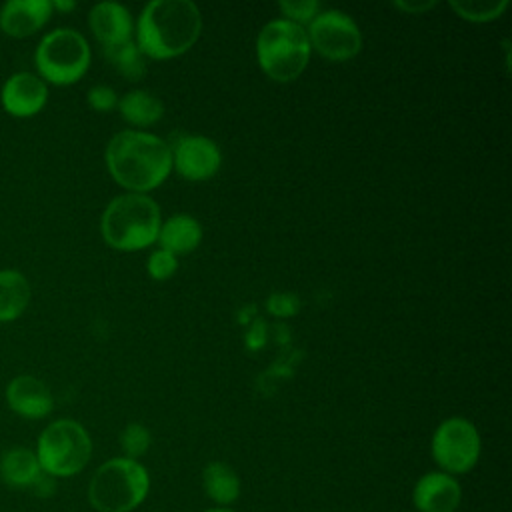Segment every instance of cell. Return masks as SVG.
<instances>
[{"mask_svg":"<svg viewBox=\"0 0 512 512\" xmlns=\"http://www.w3.org/2000/svg\"><path fill=\"white\" fill-rule=\"evenodd\" d=\"M34 452L42 472L52 478H70L88 464L92 440L80 422L60 418L40 432Z\"/></svg>","mask_w":512,"mask_h":512,"instance_id":"obj_6","label":"cell"},{"mask_svg":"<svg viewBox=\"0 0 512 512\" xmlns=\"http://www.w3.org/2000/svg\"><path fill=\"white\" fill-rule=\"evenodd\" d=\"M508 4V0H450L452 10L470 22L494 20L508 8Z\"/></svg>","mask_w":512,"mask_h":512,"instance_id":"obj_22","label":"cell"},{"mask_svg":"<svg viewBox=\"0 0 512 512\" xmlns=\"http://www.w3.org/2000/svg\"><path fill=\"white\" fill-rule=\"evenodd\" d=\"M30 302V282L16 268L0 270V322H12L24 314Z\"/></svg>","mask_w":512,"mask_h":512,"instance_id":"obj_19","label":"cell"},{"mask_svg":"<svg viewBox=\"0 0 512 512\" xmlns=\"http://www.w3.org/2000/svg\"><path fill=\"white\" fill-rule=\"evenodd\" d=\"M430 448L440 472L450 476L466 474L480 458V434L466 418L452 416L438 424L432 434Z\"/></svg>","mask_w":512,"mask_h":512,"instance_id":"obj_8","label":"cell"},{"mask_svg":"<svg viewBox=\"0 0 512 512\" xmlns=\"http://www.w3.org/2000/svg\"><path fill=\"white\" fill-rule=\"evenodd\" d=\"M76 6V2H72V0H54L52 2V8H56V10H72Z\"/></svg>","mask_w":512,"mask_h":512,"instance_id":"obj_29","label":"cell"},{"mask_svg":"<svg viewBox=\"0 0 512 512\" xmlns=\"http://www.w3.org/2000/svg\"><path fill=\"white\" fill-rule=\"evenodd\" d=\"M150 476L138 462L124 456L98 466L88 484V502L98 512H132L148 496Z\"/></svg>","mask_w":512,"mask_h":512,"instance_id":"obj_4","label":"cell"},{"mask_svg":"<svg viewBox=\"0 0 512 512\" xmlns=\"http://www.w3.org/2000/svg\"><path fill=\"white\" fill-rule=\"evenodd\" d=\"M268 310L276 316H290L298 310V298L292 294H274L268 300Z\"/></svg>","mask_w":512,"mask_h":512,"instance_id":"obj_27","label":"cell"},{"mask_svg":"<svg viewBox=\"0 0 512 512\" xmlns=\"http://www.w3.org/2000/svg\"><path fill=\"white\" fill-rule=\"evenodd\" d=\"M8 408L28 420H40L48 416L54 408V398L50 388L36 376H16L6 386Z\"/></svg>","mask_w":512,"mask_h":512,"instance_id":"obj_13","label":"cell"},{"mask_svg":"<svg viewBox=\"0 0 512 512\" xmlns=\"http://www.w3.org/2000/svg\"><path fill=\"white\" fill-rule=\"evenodd\" d=\"M88 98V104L98 110V112H108L112 110L116 104H118V98H116V92L110 88V86H104V84H96L88 90L86 94Z\"/></svg>","mask_w":512,"mask_h":512,"instance_id":"obj_26","label":"cell"},{"mask_svg":"<svg viewBox=\"0 0 512 512\" xmlns=\"http://www.w3.org/2000/svg\"><path fill=\"white\" fill-rule=\"evenodd\" d=\"M218 144L206 136H182L172 150V164L186 180H208L220 168Z\"/></svg>","mask_w":512,"mask_h":512,"instance_id":"obj_10","label":"cell"},{"mask_svg":"<svg viewBox=\"0 0 512 512\" xmlns=\"http://www.w3.org/2000/svg\"><path fill=\"white\" fill-rule=\"evenodd\" d=\"M104 56L108 58L110 64L116 66V70L122 76L130 78V80H138L146 72V64L142 58L144 54L140 52L138 44L132 38L126 42H120V44L104 46Z\"/></svg>","mask_w":512,"mask_h":512,"instance_id":"obj_21","label":"cell"},{"mask_svg":"<svg viewBox=\"0 0 512 512\" xmlns=\"http://www.w3.org/2000/svg\"><path fill=\"white\" fill-rule=\"evenodd\" d=\"M88 24L102 46L120 44L132 38V16L120 2L104 0L94 4L88 14Z\"/></svg>","mask_w":512,"mask_h":512,"instance_id":"obj_15","label":"cell"},{"mask_svg":"<svg viewBox=\"0 0 512 512\" xmlns=\"http://www.w3.org/2000/svg\"><path fill=\"white\" fill-rule=\"evenodd\" d=\"M278 6L282 10V14L286 16V20L296 22L300 26L304 22L310 24V20L318 14V8H320V4L316 0H282Z\"/></svg>","mask_w":512,"mask_h":512,"instance_id":"obj_24","label":"cell"},{"mask_svg":"<svg viewBox=\"0 0 512 512\" xmlns=\"http://www.w3.org/2000/svg\"><path fill=\"white\" fill-rule=\"evenodd\" d=\"M48 100L46 82L34 72H16L8 76L0 90L2 108L16 118H30L38 114Z\"/></svg>","mask_w":512,"mask_h":512,"instance_id":"obj_11","label":"cell"},{"mask_svg":"<svg viewBox=\"0 0 512 512\" xmlns=\"http://www.w3.org/2000/svg\"><path fill=\"white\" fill-rule=\"evenodd\" d=\"M104 158L112 178L140 194L156 188L172 170L170 144L142 130H122L112 136Z\"/></svg>","mask_w":512,"mask_h":512,"instance_id":"obj_1","label":"cell"},{"mask_svg":"<svg viewBox=\"0 0 512 512\" xmlns=\"http://www.w3.org/2000/svg\"><path fill=\"white\" fill-rule=\"evenodd\" d=\"M204 512H234V510H230V508H208V510H204Z\"/></svg>","mask_w":512,"mask_h":512,"instance_id":"obj_30","label":"cell"},{"mask_svg":"<svg viewBox=\"0 0 512 512\" xmlns=\"http://www.w3.org/2000/svg\"><path fill=\"white\" fill-rule=\"evenodd\" d=\"M160 208L156 200L140 192L116 196L102 214L100 230L112 248L140 250L158 240Z\"/></svg>","mask_w":512,"mask_h":512,"instance_id":"obj_3","label":"cell"},{"mask_svg":"<svg viewBox=\"0 0 512 512\" xmlns=\"http://www.w3.org/2000/svg\"><path fill=\"white\" fill-rule=\"evenodd\" d=\"M202 16L190 0H152L136 24V44L150 58H172L186 52L200 36Z\"/></svg>","mask_w":512,"mask_h":512,"instance_id":"obj_2","label":"cell"},{"mask_svg":"<svg viewBox=\"0 0 512 512\" xmlns=\"http://www.w3.org/2000/svg\"><path fill=\"white\" fill-rule=\"evenodd\" d=\"M396 8L404 10V12H410V14H418V12H426L428 8L436 6V0H396L394 2Z\"/></svg>","mask_w":512,"mask_h":512,"instance_id":"obj_28","label":"cell"},{"mask_svg":"<svg viewBox=\"0 0 512 512\" xmlns=\"http://www.w3.org/2000/svg\"><path fill=\"white\" fill-rule=\"evenodd\" d=\"M310 46L330 60H348L358 54L362 34L358 24L342 10L318 12L308 24Z\"/></svg>","mask_w":512,"mask_h":512,"instance_id":"obj_9","label":"cell"},{"mask_svg":"<svg viewBox=\"0 0 512 512\" xmlns=\"http://www.w3.org/2000/svg\"><path fill=\"white\" fill-rule=\"evenodd\" d=\"M42 476L36 452L24 446H12L0 454V480L12 490H30Z\"/></svg>","mask_w":512,"mask_h":512,"instance_id":"obj_16","label":"cell"},{"mask_svg":"<svg viewBox=\"0 0 512 512\" xmlns=\"http://www.w3.org/2000/svg\"><path fill=\"white\" fill-rule=\"evenodd\" d=\"M52 10V0H8L0 8V28L12 38L30 36L50 20Z\"/></svg>","mask_w":512,"mask_h":512,"instance_id":"obj_14","label":"cell"},{"mask_svg":"<svg viewBox=\"0 0 512 512\" xmlns=\"http://www.w3.org/2000/svg\"><path fill=\"white\" fill-rule=\"evenodd\" d=\"M178 268V260H176V254L164 250V248H158L150 254L148 258V272L152 278L156 280H166L170 278Z\"/></svg>","mask_w":512,"mask_h":512,"instance_id":"obj_25","label":"cell"},{"mask_svg":"<svg viewBox=\"0 0 512 512\" xmlns=\"http://www.w3.org/2000/svg\"><path fill=\"white\" fill-rule=\"evenodd\" d=\"M38 76L52 84H72L90 66V46L74 28H54L42 36L34 52Z\"/></svg>","mask_w":512,"mask_h":512,"instance_id":"obj_7","label":"cell"},{"mask_svg":"<svg viewBox=\"0 0 512 512\" xmlns=\"http://www.w3.org/2000/svg\"><path fill=\"white\" fill-rule=\"evenodd\" d=\"M160 246L172 254L194 250L202 240V226L190 214L170 216L158 232Z\"/></svg>","mask_w":512,"mask_h":512,"instance_id":"obj_18","label":"cell"},{"mask_svg":"<svg viewBox=\"0 0 512 512\" xmlns=\"http://www.w3.org/2000/svg\"><path fill=\"white\" fill-rule=\"evenodd\" d=\"M150 442L152 438L148 428L138 422L128 424L120 434V446H122L124 458H130V460H138L142 454H146V450L150 448Z\"/></svg>","mask_w":512,"mask_h":512,"instance_id":"obj_23","label":"cell"},{"mask_svg":"<svg viewBox=\"0 0 512 512\" xmlns=\"http://www.w3.org/2000/svg\"><path fill=\"white\" fill-rule=\"evenodd\" d=\"M310 40L304 26L286 18L264 24L256 38V56L262 70L278 82H290L302 74L310 60Z\"/></svg>","mask_w":512,"mask_h":512,"instance_id":"obj_5","label":"cell"},{"mask_svg":"<svg viewBox=\"0 0 512 512\" xmlns=\"http://www.w3.org/2000/svg\"><path fill=\"white\" fill-rule=\"evenodd\" d=\"M118 108L122 118L136 126L154 124L164 114V104L160 102V98L146 90H132L124 94L118 102Z\"/></svg>","mask_w":512,"mask_h":512,"instance_id":"obj_20","label":"cell"},{"mask_svg":"<svg viewBox=\"0 0 512 512\" xmlns=\"http://www.w3.org/2000/svg\"><path fill=\"white\" fill-rule=\"evenodd\" d=\"M202 488L218 508H226L240 496V478L230 464L214 460L202 470Z\"/></svg>","mask_w":512,"mask_h":512,"instance_id":"obj_17","label":"cell"},{"mask_svg":"<svg viewBox=\"0 0 512 512\" xmlns=\"http://www.w3.org/2000/svg\"><path fill=\"white\" fill-rule=\"evenodd\" d=\"M462 500L458 480L446 472H426L412 490V504L416 512H456Z\"/></svg>","mask_w":512,"mask_h":512,"instance_id":"obj_12","label":"cell"}]
</instances>
